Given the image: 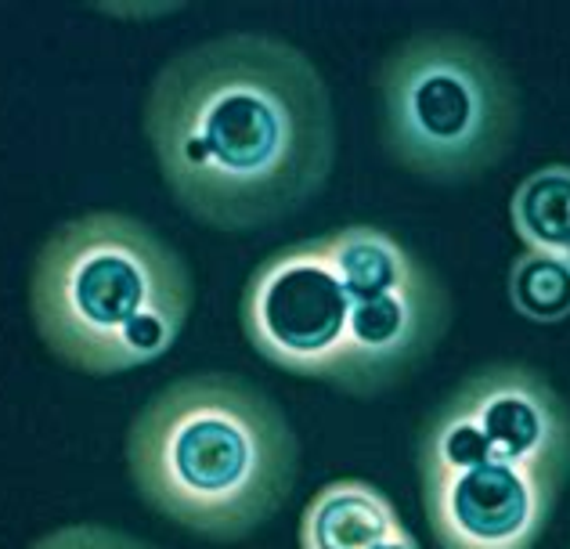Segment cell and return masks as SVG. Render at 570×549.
Here are the masks:
<instances>
[{"label":"cell","instance_id":"6da1fadb","mask_svg":"<svg viewBox=\"0 0 570 549\" xmlns=\"http://www.w3.org/2000/svg\"><path fill=\"white\" fill-rule=\"evenodd\" d=\"M141 127L177 206L217 232L304 210L336 167L325 77L272 33H224L167 58Z\"/></svg>","mask_w":570,"mask_h":549},{"label":"cell","instance_id":"7a4b0ae2","mask_svg":"<svg viewBox=\"0 0 570 549\" xmlns=\"http://www.w3.org/2000/svg\"><path fill=\"white\" fill-rule=\"evenodd\" d=\"M138 496L177 528L238 542L289 502L299 444L257 383L191 373L156 391L127 430Z\"/></svg>","mask_w":570,"mask_h":549},{"label":"cell","instance_id":"3957f363","mask_svg":"<svg viewBox=\"0 0 570 549\" xmlns=\"http://www.w3.org/2000/svg\"><path fill=\"white\" fill-rule=\"evenodd\" d=\"M195 304L185 257L145 225L95 210L58 225L29 272V315L55 359L119 376L163 359Z\"/></svg>","mask_w":570,"mask_h":549},{"label":"cell","instance_id":"277c9868","mask_svg":"<svg viewBox=\"0 0 570 549\" xmlns=\"http://www.w3.org/2000/svg\"><path fill=\"white\" fill-rule=\"evenodd\" d=\"M390 159L433 185H466L499 167L520 135V87L488 43L415 33L380 69Z\"/></svg>","mask_w":570,"mask_h":549},{"label":"cell","instance_id":"5b68a950","mask_svg":"<svg viewBox=\"0 0 570 549\" xmlns=\"http://www.w3.org/2000/svg\"><path fill=\"white\" fill-rule=\"evenodd\" d=\"M238 318L261 359L293 376L340 383L351 340V296L322 239L267 254L246 278Z\"/></svg>","mask_w":570,"mask_h":549},{"label":"cell","instance_id":"8992f818","mask_svg":"<svg viewBox=\"0 0 570 549\" xmlns=\"http://www.w3.org/2000/svg\"><path fill=\"white\" fill-rule=\"evenodd\" d=\"M419 484L441 549H534L560 499V488L505 463L419 473Z\"/></svg>","mask_w":570,"mask_h":549},{"label":"cell","instance_id":"52a82bcc","mask_svg":"<svg viewBox=\"0 0 570 549\" xmlns=\"http://www.w3.org/2000/svg\"><path fill=\"white\" fill-rule=\"evenodd\" d=\"M480 427L491 463L531 470L560 488L570 478V405L531 365L494 362L448 394Z\"/></svg>","mask_w":570,"mask_h":549},{"label":"cell","instance_id":"ba28073f","mask_svg":"<svg viewBox=\"0 0 570 549\" xmlns=\"http://www.w3.org/2000/svg\"><path fill=\"white\" fill-rule=\"evenodd\" d=\"M452 325V296L438 272L423 264L404 286L351 301L347 362L340 391L383 394L423 365Z\"/></svg>","mask_w":570,"mask_h":549},{"label":"cell","instance_id":"9c48e42d","mask_svg":"<svg viewBox=\"0 0 570 549\" xmlns=\"http://www.w3.org/2000/svg\"><path fill=\"white\" fill-rule=\"evenodd\" d=\"M401 517L372 481H333L314 492L299 517V549H372Z\"/></svg>","mask_w":570,"mask_h":549},{"label":"cell","instance_id":"30bf717a","mask_svg":"<svg viewBox=\"0 0 570 549\" xmlns=\"http://www.w3.org/2000/svg\"><path fill=\"white\" fill-rule=\"evenodd\" d=\"M509 220L528 249L570 261V163H549L523 177L509 199Z\"/></svg>","mask_w":570,"mask_h":549},{"label":"cell","instance_id":"8fae6325","mask_svg":"<svg viewBox=\"0 0 570 549\" xmlns=\"http://www.w3.org/2000/svg\"><path fill=\"white\" fill-rule=\"evenodd\" d=\"M509 304L520 318L538 325H557L570 318V261L528 249L513 261L505 278Z\"/></svg>","mask_w":570,"mask_h":549},{"label":"cell","instance_id":"7c38bea8","mask_svg":"<svg viewBox=\"0 0 570 549\" xmlns=\"http://www.w3.org/2000/svg\"><path fill=\"white\" fill-rule=\"evenodd\" d=\"M29 549H156V546L109 525H66L48 531V536L37 539Z\"/></svg>","mask_w":570,"mask_h":549},{"label":"cell","instance_id":"4fadbf2b","mask_svg":"<svg viewBox=\"0 0 570 549\" xmlns=\"http://www.w3.org/2000/svg\"><path fill=\"white\" fill-rule=\"evenodd\" d=\"M372 549H423V546L415 542V536H412L409 528H404V525H397L394 531H390L386 539H380V542L372 546Z\"/></svg>","mask_w":570,"mask_h":549}]
</instances>
